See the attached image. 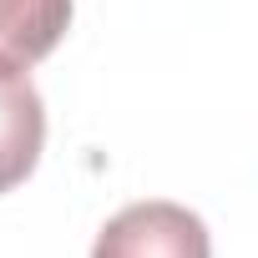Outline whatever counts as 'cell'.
<instances>
[{
	"instance_id": "6da1fadb",
	"label": "cell",
	"mask_w": 258,
	"mask_h": 258,
	"mask_svg": "<svg viewBox=\"0 0 258 258\" xmlns=\"http://www.w3.org/2000/svg\"><path fill=\"white\" fill-rule=\"evenodd\" d=\"M91 258H213V238L182 203H132L96 233Z\"/></svg>"
},
{
	"instance_id": "7a4b0ae2",
	"label": "cell",
	"mask_w": 258,
	"mask_h": 258,
	"mask_svg": "<svg viewBox=\"0 0 258 258\" xmlns=\"http://www.w3.org/2000/svg\"><path fill=\"white\" fill-rule=\"evenodd\" d=\"M46 147V101L31 81V66L0 61V192L21 187Z\"/></svg>"
},
{
	"instance_id": "3957f363",
	"label": "cell",
	"mask_w": 258,
	"mask_h": 258,
	"mask_svg": "<svg viewBox=\"0 0 258 258\" xmlns=\"http://www.w3.org/2000/svg\"><path fill=\"white\" fill-rule=\"evenodd\" d=\"M71 26V0H0V61L36 66Z\"/></svg>"
}]
</instances>
